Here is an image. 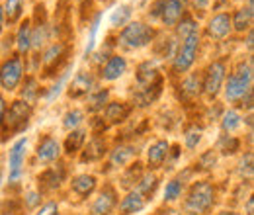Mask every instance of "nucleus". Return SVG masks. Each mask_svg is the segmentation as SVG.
<instances>
[{
  "mask_svg": "<svg viewBox=\"0 0 254 215\" xmlns=\"http://www.w3.org/2000/svg\"><path fill=\"white\" fill-rule=\"evenodd\" d=\"M213 202H215L213 184L207 182V180L195 182V184L191 186L186 202H184V212L190 215H203L211 210Z\"/></svg>",
  "mask_w": 254,
  "mask_h": 215,
  "instance_id": "1",
  "label": "nucleus"
},
{
  "mask_svg": "<svg viewBox=\"0 0 254 215\" xmlns=\"http://www.w3.org/2000/svg\"><path fill=\"white\" fill-rule=\"evenodd\" d=\"M251 82H253V65L241 63L227 80V86H225L227 100H231V102L245 100V96L251 92Z\"/></svg>",
  "mask_w": 254,
  "mask_h": 215,
  "instance_id": "2",
  "label": "nucleus"
},
{
  "mask_svg": "<svg viewBox=\"0 0 254 215\" xmlns=\"http://www.w3.org/2000/svg\"><path fill=\"white\" fill-rule=\"evenodd\" d=\"M155 37V30L145 26L143 22H131L120 33V43L127 49H141L149 45Z\"/></svg>",
  "mask_w": 254,
  "mask_h": 215,
  "instance_id": "3",
  "label": "nucleus"
},
{
  "mask_svg": "<svg viewBox=\"0 0 254 215\" xmlns=\"http://www.w3.org/2000/svg\"><path fill=\"white\" fill-rule=\"evenodd\" d=\"M30 116H32L30 104H26L22 100H16L10 106V110L6 112L4 120H2V123H4V133L6 135H12V133L24 131L28 127V123H30Z\"/></svg>",
  "mask_w": 254,
  "mask_h": 215,
  "instance_id": "4",
  "label": "nucleus"
},
{
  "mask_svg": "<svg viewBox=\"0 0 254 215\" xmlns=\"http://www.w3.org/2000/svg\"><path fill=\"white\" fill-rule=\"evenodd\" d=\"M22 74H24V63L18 55L6 59L0 67V86L8 92L16 90L22 80Z\"/></svg>",
  "mask_w": 254,
  "mask_h": 215,
  "instance_id": "5",
  "label": "nucleus"
},
{
  "mask_svg": "<svg viewBox=\"0 0 254 215\" xmlns=\"http://www.w3.org/2000/svg\"><path fill=\"white\" fill-rule=\"evenodd\" d=\"M197 45H199V35L197 31L188 35L174 59V72H186L190 69L193 61H195V55H197Z\"/></svg>",
  "mask_w": 254,
  "mask_h": 215,
  "instance_id": "6",
  "label": "nucleus"
},
{
  "mask_svg": "<svg viewBox=\"0 0 254 215\" xmlns=\"http://www.w3.org/2000/svg\"><path fill=\"white\" fill-rule=\"evenodd\" d=\"M225 72H227V67L223 61H213L207 67L205 78H203V90L209 98H215L219 94L225 82Z\"/></svg>",
  "mask_w": 254,
  "mask_h": 215,
  "instance_id": "7",
  "label": "nucleus"
},
{
  "mask_svg": "<svg viewBox=\"0 0 254 215\" xmlns=\"http://www.w3.org/2000/svg\"><path fill=\"white\" fill-rule=\"evenodd\" d=\"M26 147H28V139H18L8 154V162H10V182H18L22 176V166H24V158H26Z\"/></svg>",
  "mask_w": 254,
  "mask_h": 215,
  "instance_id": "8",
  "label": "nucleus"
},
{
  "mask_svg": "<svg viewBox=\"0 0 254 215\" xmlns=\"http://www.w3.org/2000/svg\"><path fill=\"white\" fill-rule=\"evenodd\" d=\"M182 16H186V0H164L160 10V20L166 26H176Z\"/></svg>",
  "mask_w": 254,
  "mask_h": 215,
  "instance_id": "9",
  "label": "nucleus"
},
{
  "mask_svg": "<svg viewBox=\"0 0 254 215\" xmlns=\"http://www.w3.org/2000/svg\"><path fill=\"white\" fill-rule=\"evenodd\" d=\"M118 204V198H116V190L112 186H106L100 196L94 200L92 204V210H90V215H110L112 210L116 208Z\"/></svg>",
  "mask_w": 254,
  "mask_h": 215,
  "instance_id": "10",
  "label": "nucleus"
},
{
  "mask_svg": "<svg viewBox=\"0 0 254 215\" xmlns=\"http://www.w3.org/2000/svg\"><path fill=\"white\" fill-rule=\"evenodd\" d=\"M168 149H170V143L166 139H159L155 141L149 151H147V162H149V168H159L164 164V160L168 158Z\"/></svg>",
  "mask_w": 254,
  "mask_h": 215,
  "instance_id": "11",
  "label": "nucleus"
},
{
  "mask_svg": "<svg viewBox=\"0 0 254 215\" xmlns=\"http://www.w3.org/2000/svg\"><path fill=\"white\" fill-rule=\"evenodd\" d=\"M233 30V26H231V16L229 14H217V16H213L211 20H209V24H207V33L213 37V39H223V37H227L229 33Z\"/></svg>",
  "mask_w": 254,
  "mask_h": 215,
  "instance_id": "12",
  "label": "nucleus"
},
{
  "mask_svg": "<svg viewBox=\"0 0 254 215\" xmlns=\"http://www.w3.org/2000/svg\"><path fill=\"white\" fill-rule=\"evenodd\" d=\"M92 88H94V78H92V74L80 71V72L74 76L72 84L68 86V94H70L72 98H82V96H86V94L90 92Z\"/></svg>",
  "mask_w": 254,
  "mask_h": 215,
  "instance_id": "13",
  "label": "nucleus"
},
{
  "mask_svg": "<svg viewBox=\"0 0 254 215\" xmlns=\"http://www.w3.org/2000/svg\"><path fill=\"white\" fill-rule=\"evenodd\" d=\"M127 71V61L120 55L110 57L106 65L102 67V78L104 80H118L120 76H124V72Z\"/></svg>",
  "mask_w": 254,
  "mask_h": 215,
  "instance_id": "14",
  "label": "nucleus"
},
{
  "mask_svg": "<svg viewBox=\"0 0 254 215\" xmlns=\"http://www.w3.org/2000/svg\"><path fill=\"white\" fill-rule=\"evenodd\" d=\"M35 153H37V158H39V160H43V162H53V160L59 158L61 147H59L57 139H53V137H43V139L39 141Z\"/></svg>",
  "mask_w": 254,
  "mask_h": 215,
  "instance_id": "15",
  "label": "nucleus"
},
{
  "mask_svg": "<svg viewBox=\"0 0 254 215\" xmlns=\"http://www.w3.org/2000/svg\"><path fill=\"white\" fill-rule=\"evenodd\" d=\"M137 82H139L141 88H147V86H153V84L160 82L159 71H157V67L151 61L139 65V69H137Z\"/></svg>",
  "mask_w": 254,
  "mask_h": 215,
  "instance_id": "16",
  "label": "nucleus"
},
{
  "mask_svg": "<svg viewBox=\"0 0 254 215\" xmlns=\"http://www.w3.org/2000/svg\"><path fill=\"white\" fill-rule=\"evenodd\" d=\"M70 188H72V192H74L76 196L88 198L96 190V176H92V174H78V176L72 178Z\"/></svg>",
  "mask_w": 254,
  "mask_h": 215,
  "instance_id": "17",
  "label": "nucleus"
},
{
  "mask_svg": "<svg viewBox=\"0 0 254 215\" xmlns=\"http://www.w3.org/2000/svg\"><path fill=\"white\" fill-rule=\"evenodd\" d=\"M145 206H147V198L141 196L137 190H133V192H129L126 198H124V202L120 204V210L124 212V215H131L141 212Z\"/></svg>",
  "mask_w": 254,
  "mask_h": 215,
  "instance_id": "18",
  "label": "nucleus"
},
{
  "mask_svg": "<svg viewBox=\"0 0 254 215\" xmlns=\"http://www.w3.org/2000/svg\"><path fill=\"white\" fill-rule=\"evenodd\" d=\"M129 112H131V108L126 102H110L106 106V120L110 123H122L127 120Z\"/></svg>",
  "mask_w": 254,
  "mask_h": 215,
  "instance_id": "19",
  "label": "nucleus"
},
{
  "mask_svg": "<svg viewBox=\"0 0 254 215\" xmlns=\"http://www.w3.org/2000/svg\"><path fill=\"white\" fill-rule=\"evenodd\" d=\"M63 176H64V168L59 164L55 168H49L45 170L41 176H39V184L43 186L45 190H57L61 182H63Z\"/></svg>",
  "mask_w": 254,
  "mask_h": 215,
  "instance_id": "20",
  "label": "nucleus"
},
{
  "mask_svg": "<svg viewBox=\"0 0 254 215\" xmlns=\"http://www.w3.org/2000/svg\"><path fill=\"white\" fill-rule=\"evenodd\" d=\"M104 154H106V141L102 137H94L92 141H88L84 154H82V160L84 162H94V160H100Z\"/></svg>",
  "mask_w": 254,
  "mask_h": 215,
  "instance_id": "21",
  "label": "nucleus"
},
{
  "mask_svg": "<svg viewBox=\"0 0 254 215\" xmlns=\"http://www.w3.org/2000/svg\"><path fill=\"white\" fill-rule=\"evenodd\" d=\"M253 6H247V8H241L235 12V16L231 18V26L237 31H245L253 26Z\"/></svg>",
  "mask_w": 254,
  "mask_h": 215,
  "instance_id": "22",
  "label": "nucleus"
},
{
  "mask_svg": "<svg viewBox=\"0 0 254 215\" xmlns=\"http://www.w3.org/2000/svg\"><path fill=\"white\" fill-rule=\"evenodd\" d=\"M160 86H162V82H157V84L147 86V88H141L139 92L135 94V104H137L139 108H145V106L153 104L160 96Z\"/></svg>",
  "mask_w": 254,
  "mask_h": 215,
  "instance_id": "23",
  "label": "nucleus"
},
{
  "mask_svg": "<svg viewBox=\"0 0 254 215\" xmlns=\"http://www.w3.org/2000/svg\"><path fill=\"white\" fill-rule=\"evenodd\" d=\"M84 139H86V131H84V129H72V131L68 133L66 141H64V153L74 154L82 147Z\"/></svg>",
  "mask_w": 254,
  "mask_h": 215,
  "instance_id": "24",
  "label": "nucleus"
},
{
  "mask_svg": "<svg viewBox=\"0 0 254 215\" xmlns=\"http://www.w3.org/2000/svg\"><path fill=\"white\" fill-rule=\"evenodd\" d=\"M16 45L20 49V53H26L30 47H32V26H30V20H26L20 30H18V37H16Z\"/></svg>",
  "mask_w": 254,
  "mask_h": 215,
  "instance_id": "25",
  "label": "nucleus"
},
{
  "mask_svg": "<svg viewBox=\"0 0 254 215\" xmlns=\"http://www.w3.org/2000/svg\"><path fill=\"white\" fill-rule=\"evenodd\" d=\"M135 153H137V151H135L133 147L122 145V147H118V149L112 151V164H114V166H124L126 162H129V160L133 158Z\"/></svg>",
  "mask_w": 254,
  "mask_h": 215,
  "instance_id": "26",
  "label": "nucleus"
},
{
  "mask_svg": "<svg viewBox=\"0 0 254 215\" xmlns=\"http://www.w3.org/2000/svg\"><path fill=\"white\" fill-rule=\"evenodd\" d=\"M157 184H159V178L155 174H145V176H141V180L137 184V192L147 198L157 190Z\"/></svg>",
  "mask_w": 254,
  "mask_h": 215,
  "instance_id": "27",
  "label": "nucleus"
},
{
  "mask_svg": "<svg viewBox=\"0 0 254 215\" xmlns=\"http://www.w3.org/2000/svg\"><path fill=\"white\" fill-rule=\"evenodd\" d=\"M239 125H241V116H239L235 110H229V112L223 114L221 127L225 133H233V131H237Z\"/></svg>",
  "mask_w": 254,
  "mask_h": 215,
  "instance_id": "28",
  "label": "nucleus"
},
{
  "mask_svg": "<svg viewBox=\"0 0 254 215\" xmlns=\"http://www.w3.org/2000/svg\"><path fill=\"white\" fill-rule=\"evenodd\" d=\"M201 127H197V125H190V127H186V131H184V143H186V149H195L197 147V143L201 141Z\"/></svg>",
  "mask_w": 254,
  "mask_h": 215,
  "instance_id": "29",
  "label": "nucleus"
},
{
  "mask_svg": "<svg viewBox=\"0 0 254 215\" xmlns=\"http://www.w3.org/2000/svg\"><path fill=\"white\" fill-rule=\"evenodd\" d=\"M108 96L110 92L104 88V90H98L90 96V100H88V110L90 112H100V110H104V106H106V102H108Z\"/></svg>",
  "mask_w": 254,
  "mask_h": 215,
  "instance_id": "30",
  "label": "nucleus"
},
{
  "mask_svg": "<svg viewBox=\"0 0 254 215\" xmlns=\"http://www.w3.org/2000/svg\"><path fill=\"white\" fill-rule=\"evenodd\" d=\"M176 31H178V35H180L182 39H186L188 35L195 33V31H197V28H195L193 18H190V16H182V20L176 24Z\"/></svg>",
  "mask_w": 254,
  "mask_h": 215,
  "instance_id": "31",
  "label": "nucleus"
},
{
  "mask_svg": "<svg viewBox=\"0 0 254 215\" xmlns=\"http://www.w3.org/2000/svg\"><path fill=\"white\" fill-rule=\"evenodd\" d=\"M22 6H24V0H6V8H4L6 18L10 22H16L22 16Z\"/></svg>",
  "mask_w": 254,
  "mask_h": 215,
  "instance_id": "32",
  "label": "nucleus"
},
{
  "mask_svg": "<svg viewBox=\"0 0 254 215\" xmlns=\"http://www.w3.org/2000/svg\"><path fill=\"white\" fill-rule=\"evenodd\" d=\"M129 18H131V8H129V6H120V8H116V10H114V14H112L110 22H112V26L120 28V26H124V24H126Z\"/></svg>",
  "mask_w": 254,
  "mask_h": 215,
  "instance_id": "33",
  "label": "nucleus"
},
{
  "mask_svg": "<svg viewBox=\"0 0 254 215\" xmlns=\"http://www.w3.org/2000/svg\"><path fill=\"white\" fill-rule=\"evenodd\" d=\"M82 118H84V114H82L80 110H70V112H66V116H64V120H63L64 129H68V131L76 129V127L82 123Z\"/></svg>",
  "mask_w": 254,
  "mask_h": 215,
  "instance_id": "34",
  "label": "nucleus"
},
{
  "mask_svg": "<svg viewBox=\"0 0 254 215\" xmlns=\"http://www.w3.org/2000/svg\"><path fill=\"white\" fill-rule=\"evenodd\" d=\"M180 194H182V184H180V180H170L166 188H164V202H174V200H178L180 198Z\"/></svg>",
  "mask_w": 254,
  "mask_h": 215,
  "instance_id": "35",
  "label": "nucleus"
},
{
  "mask_svg": "<svg viewBox=\"0 0 254 215\" xmlns=\"http://www.w3.org/2000/svg\"><path fill=\"white\" fill-rule=\"evenodd\" d=\"M63 53H64V45H63V43H55V45H51V47L47 49L45 57H43V65L49 69V67H51V63L57 61V59H59Z\"/></svg>",
  "mask_w": 254,
  "mask_h": 215,
  "instance_id": "36",
  "label": "nucleus"
},
{
  "mask_svg": "<svg viewBox=\"0 0 254 215\" xmlns=\"http://www.w3.org/2000/svg\"><path fill=\"white\" fill-rule=\"evenodd\" d=\"M182 92L186 94L188 98H193V96H197L199 94V78L193 74L190 78H186L184 82H182Z\"/></svg>",
  "mask_w": 254,
  "mask_h": 215,
  "instance_id": "37",
  "label": "nucleus"
},
{
  "mask_svg": "<svg viewBox=\"0 0 254 215\" xmlns=\"http://www.w3.org/2000/svg\"><path fill=\"white\" fill-rule=\"evenodd\" d=\"M137 180H141V164H133L127 170V174H124V178H122V184L129 188L131 184H135Z\"/></svg>",
  "mask_w": 254,
  "mask_h": 215,
  "instance_id": "38",
  "label": "nucleus"
},
{
  "mask_svg": "<svg viewBox=\"0 0 254 215\" xmlns=\"http://www.w3.org/2000/svg\"><path fill=\"white\" fill-rule=\"evenodd\" d=\"M37 94H39V90H37V82H35V78H28L26 84H24V92H22L24 100H26V104L33 102V100L37 98Z\"/></svg>",
  "mask_w": 254,
  "mask_h": 215,
  "instance_id": "39",
  "label": "nucleus"
},
{
  "mask_svg": "<svg viewBox=\"0 0 254 215\" xmlns=\"http://www.w3.org/2000/svg\"><path fill=\"white\" fill-rule=\"evenodd\" d=\"M219 149H221L225 154H233L239 151V141L231 135H225L221 141H219Z\"/></svg>",
  "mask_w": 254,
  "mask_h": 215,
  "instance_id": "40",
  "label": "nucleus"
},
{
  "mask_svg": "<svg viewBox=\"0 0 254 215\" xmlns=\"http://www.w3.org/2000/svg\"><path fill=\"white\" fill-rule=\"evenodd\" d=\"M239 174L245 178H251L253 176V153H247L243 158H241V162H239Z\"/></svg>",
  "mask_w": 254,
  "mask_h": 215,
  "instance_id": "41",
  "label": "nucleus"
},
{
  "mask_svg": "<svg viewBox=\"0 0 254 215\" xmlns=\"http://www.w3.org/2000/svg\"><path fill=\"white\" fill-rule=\"evenodd\" d=\"M45 41H47V26L45 24H39V28L32 33V47L39 49Z\"/></svg>",
  "mask_w": 254,
  "mask_h": 215,
  "instance_id": "42",
  "label": "nucleus"
},
{
  "mask_svg": "<svg viewBox=\"0 0 254 215\" xmlns=\"http://www.w3.org/2000/svg\"><path fill=\"white\" fill-rule=\"evenodd\" d=\"M100 14L94 18V22H92V28H90V35H88V43H86V49H84V55L88 57V53H92V49H94L96 45V33H98V26H100Z\"/></svg>",
  "mask_w": 254,
  "mask_h": 215,
  "instance_id": "43",
  "label": "nucleus"
},
{
  "mask_svg": "<svg viewBox=\"0 0 254 215\" xmlns=\"http://www.w3.org/2000/svg\"><path fill=\"white\" fill-rule=\"evenodd\" d=\"M68 72H70V69H66V71H64L63 74H61V78H59V80H57V84H55V86H53V88H51V90H49V92H47V96H45V98H47V100H49V102H51V100H53V98H55V96H57V94L61 92V88H63L64 80H66V78H68Z\"/></svg>",
  "mask_w": 254,
  "mask_h": 215,
  "instance_id": "44",
  "label": "nucleus"
},
{
  "mask_svg": "<svg viewBox=\"0 0 254 215\" xmlns=\"http://www.w3.org/2000/svg\"><path fill=\"white\" fill-rule=\"evenodd\" d=\"M215 162H217V156H215L213 151H207V153H203L199 156V166L201 168H213Z\"/></svg>",
  "mask_w": 254,
  "mask_h": 215,
  "instance_id": "45",
  "label": "nucleus"
},
{
  "mask_svg": "<svg viewBox=\"0 0 254 215\" xmlns=\"http://www.w3.org/2000/svg\"><path fill=\"white\" fill-rule=\"evenodd\" d=\"M35 215H59V206H57L55 202H47L45 206H41V208L37 210Z\"/></svg>",
  "mask_w": 254,
  "mask_h": 215,
  "instance_id": "46",
  "label": "nucleus"
},
{
  "mask_svg": "<svg viewBox=\"0 0 254 215\" xmlns=\"http://www.w3.org/2000/svg\"><path fill=\"white\" fill-rule=\"evenodd\" d=\"M39 202H41L39 194H37V192H30V194H28V202H26V206H28V208H35Z\"/></svg>",
  "mask_w": 254,
  "mask_h": 215,
  "instance_id": "47",
  "label": "nucleus"
},
{
  "mask_svg": "<svg viewBox=\"0 0 254 215\" xmlns=\"http://www.w3.org/2000/svg\"><path fill=\"white\" fill-rule=\"evenodd\" d=\"M4 116H6V100L0 96V125H2V120H4Z\"/></svg>",
  "mask_w": 254,
  "mask_h": 215,
  "instance_id": "48",
  "label": "nucleus"
},
{
  "mask_svg": "<svg viewBox=\"0 0 254 215\" xmlns=\"http://www.w3.org/2000/svg\"><path fill=\"white\" fill-rule=\"evenodd\" d=\"M247 215H254V200L253 198L247 200Z\"/></svg>",
  "mask_w": 254,
  "mask_h": 215,
  "instance_id": "49",
  "label": "nucleus"
},
{
  "mask_svg": "<svg viewBox=\"0 0 254 215\" xmlns=\"http://www.w3.org/2000/svg\"><path fill=\"white\" fill-rule=\"evenodd\" d=\"M157 215H180V214H178L176 210H170V208H166V210H160Z\"/></svg>",
  "mask_w": 254,
  "mask_h": 215,
  "instance_id": "50",
  "label": "nucleus"
},
{
  "mask_svg": "<svg viewBox=\"0 0 254 215\" xmlns=\"http://www.w3.org/2000/svg\"><path fill=\"white\" fill-rule=\"evenodd\" d=\"M2 24H4V8L0 6V31H2Z\"/></svg>",
  "mask_w": 254,
  "mask_h": 215,
  "instance_id": "51",
  "label": "nucleus"
},
{
  "mask_svg": "<svg viewBox=\"0 0 254 215\" xmlns=\"http://www.w3.org/2000/svg\"><path fill=\"white\" fill-rule=\"evenodd\" d=\"M195 4H197V6H205V4H207V0H195Z\"/></svg>",
  "mask_w": 254,
  "mask_h": 215,
  "instance_id": "52",
  "label": "nucleus"
},
{
  "mask_svg": "<svg viewBox=\"0 0 254 215\" xmlns=\"http://www.w3.org/2000/svg\"><path fill=\"white\" fill-rule=\"evenodd\" d=\"M249 47L253 49V33H249Z\"/></svg>",
  "mask_w": 254,
  "mask_h": 215,
  "instance_id": "53",
  "label": "nucleus"
},
{
  "mask_svg": "<svg viewBox=\"0 0 254 215\" xmlns=\"http://www.w3.org/2000/svg\"><path fill=\"white\" fill-rule=\"evenodd\" d=\"M217 215H239V214H235V212H221V214H217Z\"/></svg>",
  "mask_w": 254,
  "mask_h": 215,
  "instance_id": "54",
  "label": "nucleus"
},
{
  "mask_svg": "<svg viewBox=\"0 0 254 215\" xmlns=\"http://www.w3.org/2000/svg\"><path fill=\"white\" fill-rule=\"evenodd\" d=\"M137 4H145V0H137Z\"/></svg>",
  "mask_w": 254,
  "mask_h": 215,
  "instance_id": "55",
  "label": "nucleus"
},
{
  "mask_svg": "<svg viewBox=\"0 0 254 215\" xmlns=\"http://www.w3.org/2000/svg\"><path fill=\"white\" fill-rule=\"evenodd\" d=\"M0 182H2V168H0Z\"/></svg>",
  "mask_w": 254,
  "mask_h": 215,
  "instance_id": "56",
  "label": "nucleus"
},
{
  "mask_svg": "<svg viewBox=\"0 0 254 215\" xmlns=\"http://www.w3.org/2000/svg\"><path fill=\"white\" fill-rule=\"evenodd\" d=\"M249 2H253V0H249Z\"/></svg>",
  "mask_w": 254,
  "mask_h": 215,
  "instance_id": "57",
  "label": "nucleus"
},
{
  "mask_svg": "<svg viewBox=\"0 0 254 215\" xmlns=\"http://www.w3.org/2000/svg\"><path fill=\"white\" fill-rule=\"evenodd\" d=\"M80 2H84V0H80Z\"/></svg>",
  "mask_w": 254,
  "mask_h": 215,
  "instance_id": "58",
  "label": "nucleus"
}]
</instances>
